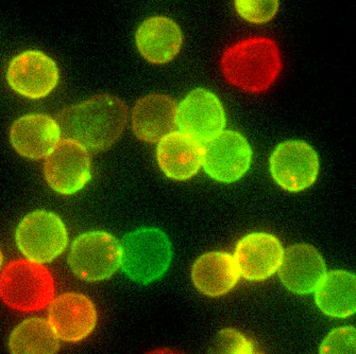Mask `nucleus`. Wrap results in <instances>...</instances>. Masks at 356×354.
I'll use <instances>...</instances> for the list:
<instances>
[{
    "label": "nucleus",
    "mask_w": 356,
    "mask_h": 354,
    "mask_svg": "<svg viewBox=\"0 0 356 354\" xmlns=\"http://www.w3.org/2000/svg\"><path fill=\"white\" fill-rule=\"evenodd\" d=\"M127 120L128 110L122 100L100 94L64 110L58 124L65 140L90 150L102 151L115 144Z\"/></svg>",
    "instance_id": "nucleus-1"
},
{
    "label": "nucleus",
    "mask_w": 356,
    "mask_h": 354,
    "mask_svg": "<svg viewBox=\"0 0 356 354\" xmlns=\"http://www.w3.org/2000/svg\"><path fill=\"white\" fill-rule=\"evenodd\" d=\"M221 68L229 83L246 92H263L275 83L282 62L275 41L253 37L229 48Z\"/></svg>",
    "instance_id": "nucleus-2"
},
{
    "label": "nucleus",
    "mask_w": 356,
    "mask_h": 354,
    "mask_svg": "<svg viewBox=\"0 0 356 354\" xmlns=\"http://www.w3.org/2000/svg\"><path fill=\"white\" fill-rule=\"evenodd\" d=\"M54 292L49 271L29 260L14 261L0 277V297L6 305L17 311L43 309L49 305Z\"/></svg>",
    "instance_id": "nucleus-3"
},
{
    "label": "nucleus",
    "mask_w": 356,
    "mask_h": 354,
    "mask_svg": "<svg viewBox=\"0 0 356 354\" xmlns=\"http://www.w3.org/2000/svg\"><path fill=\"white\" fill-rule=\"evenodd\" d=\"M170 260V241L159 229H140L127 235L122 242L120 265L138 283H152L162 277Z\"/></svg>",
    "instance_id": "nucleus-4"
},
{
    "label": "nucleus",
    "mask_w": 356,
    "mask_h": 354,
    "mask_svg": "<svg viewBox=\"0 0 356 354\" xmlns=\"http://www.w3.org/2000/svg\"><path fill=\"white\" fill-rule=\"evenodd\" d=\"M68 262L74 275L82 280H106L122 264V245L110 233L90 231L76 239Z\"/></svg>",
    "instance_id": "nucleus-5"
},
{
    "label": "nucleus",
    "mask_w": 356,
    "mask_h": 354,
    "mask_svg": "<svg viewBox=\"0 0 356 354\" xmlns=\"http://www.w3.org/2000/svg\"><path fill=\"white\" fill-rule=\"evenodd\" d=\"M65 225L54 213L34 211L24 218L16 231L18 248L31 262H51L67 245Z\"/></svg>",
    "instance_id": "nucleus-6"
},
{
    "label": "nucleus",
    "mask_w": 356,
    "mask_h": 354,
    "mask_svg": "<svg viewBox=\"0 0 356 354\" xmlns=\"http://www.w3.org/2000/svg\"><path fill=\"white\" fill-rule=\"evenodd\" d=\"M8 83L12 90L29 99L48 96L59 82V69L50 56L38 50L16 56L9 64Z\"/></svg>",
    "instance_id": "nucleus-7"
},
{
    "label": "nucleus",
    "mask_w": 356,
    "mask_h": 354,
    "mask_svg": "<svg viewBox=\"0 0 356 354\" xmlns=\"http://www.w3.org/2000/svg\"><path fill=\"white\" fill-rule=\"evenodd\" d=\"M47 321L60 341L79 343L95 330L97 310L83 294L66 293L50 301Z\"/></svg>",
    "instance_id": "nucleus-8"
},
{
    "label": "nucleus",
    "mask_w": 356,
    "mask_h": 354,
    "mask_svg": "<svg viewBox=\"0 0 356 354\" xmlns=\"http://www.w3.org/2000/svg\"><path fill=\"white\" fill-rule=\"evenodd\" d=\"M49 186L60 194L70 195L81 190L90 178V160L81 144L65 140L59 142L45 164Z\"/></svg>",
    "instance_id": "nucleus-9"
},
{
    "label": "nucleus",
    "mask_w": 356,
    "mask_h": 354,
    "mask_svg": "<svg viewBox=\"0 0 356 354\" xmlns=\"http://www.w3.org/2000/svg\"><path fill=\"white\" fill-rule=\"evenodd\" d=\"M275 182L291 192L305 190L315 183L319 170L317 154L302 142H289L275 149L270 162Z\"/></svg>",
    "instance_id": "nucleus-10"
},
{
    "label": "nucleus",
    "mask_w": 356,
    "mask_h": 354,
    "mask_svg": "<svg viewBox=\"0 0 356 354\" xmlns=\"http://www.w3.org/2000/svg\"><path fill=\"white\" fill-rule=\"evenodd\" d=\"M251 149L238 133L221 132L203 150L202 162L207 172L220 182L238 180L249 169Z\"/></svg>",
    "instance_id": "nucleus-11"
},
{
    "label": "nucleus",
    "mask_w": 356,
    "mask_h": 354,
    "mask_svg": "<svg viewBox=\"0 0 356 354\" xmlns=\"http://www.w3.org/2000/svg\"><path fill=\"white\" fill-rule=\"evenodd\" d=\"M177 121L185 134L198 142H209L221 133L226 117L218 98L209 90L191 92L177 110Z\"/></svg>",
    "instance_id": "nucleus-12"
},
{
    "label": "nucleus",
    "mask_w": 356,
    "mask_h": 354,
    "mask_svg": "<svg viewBox=\"0 0 356 354\" xmlns=\"http://www.w3.org/2000/svg\"><path fill=\"white\" fill-rule=\"evenodd\" d=\"M282 245L269 233H252L238 243L235 263L238 273L250 281L268 279L279 269L283 258Z\"/></svg>",
    "instance_id": "nucleus-13"
},
{
    "label": "nucleus",
    "mask_w": 356,
    "mask_h": 354,
    "mask_svg": "<svg viewBox=\"0 0 356 354\" xmlns=\"http://www.w3.org/2000/svg\"><path fill=\"white\" fill-rule=\"evenodd\" d=\"M61 136L58 121L41 114L22 117L10 132V140L16 152L29 160L49 156L59 144Z\"/></svg>",
    "instance_id": "nucleus-14"
},
{
    "label": "nucleus",
    "mask_w": 356,
    "mask_h": 354,
    "mask_svg": "<svg viewBox=\"0 0 356 354\" xmlns=\"http://www.w3.org/2000/svg\"><path fill=\"white\" fill-rule=\"evenodd\" d=\"M325 275L323 257L309 245H293L283 253L280 278L283 285L299 295H307L317 289Z\"/></svg>",
    "instance_id": "nucleus-15"
},
{
    "label": "nucleus",
    "mask_w": 356,
    "mask_h": 354,
    "mask_svg": "<svg viewBox=\"0 0 356 354\" xmlns=\"http://www.w3.org/2000/svg\"><path fill=\"white\" fill-rule=\"evenodd\" d=\"M136 46L147 61L165 64L172 61L180 51L183 36L180 28L170 18L156 16L138 27Z\"/></svg>",
    "instance_id": "nucleus-16"
},
{
    "label": "nucleus",
    "mask_w": 356,
    "mask_h": 354,
    "mask_svg": "<svg viewBox=\"0 0 356 354\" xmlns=\"http://www.w3.org/2000/svg\"><path fill=\"white\" fill-rule=\"evenodd\" d=\"M200 142L185 133H170L160 140L158 160L163 172L174 180H188L202 162Z\"/></svg>",
    "instance_id": "nucleus-17"
},
{
    "label": "nucleus",
    "mask_w": 356,
    "mask_h": 354,
    "mask_svg": "<svg viewBox=\"0 0 356 354\" xmlns=\"http://www.w3.org/2000/svg\"><path fill=\"white\" fill-rule=\"evenodd\" d=\"M177 121V106L170 96L150 94L136 103L132 114L134 134L145 142H159L172 132Z\"/></svg>",
    "instance_id": "nucleus-18"
},
{
    "label": "nucleus",
    "mask_w": 356,
    "mask_h": 354,
    "mask_svg": "<svg viewBox=\"0 0 356 354\" xmlns=\"http://www.w3.org/2000/svg\"><path fill=\"white\" fill-rule=\"evenodd\" d=\"M193 283L198 291L209 297L226 295L236 285L238 269L234 258L226 253L201 255L192 271Z\"/></svg>",
    "instance_id": "nucleus-19"
},
{
    "label": "nucleus",
    "mask_w": 356,
    "mask_h": 354,
    "mask_svg": "<svg viewBox=\"0 0 356 354\" xmlns=\"http://www.w3.org/2000/svg\"><path fill=\"white\" fill-rule=\"evenodd\" d=\"M315 301L325 315L346 319L355 313V277L345 271L327 273L318 285Z\"/></svg>",
    "instance_id": "nucleus-20"
},
{
    "label": "nucleus",
    "mask_w": 356,
    "mask_h": 354,
    "mask_svg": "<svg viewBox=\"0 0 356 354\" xmlns=\"http://www.w3.org/2000/svg\"><path fill=\"white\" fill-rule=\"evenodd\" d=\"M60 339L47 319L29 317L18 323L9 337L11 354H57Z\"/></svg>",
    "instance_id": "nucleus-21"
},
{
    "label": "nucleus",
    "mask_w": 356,
    "mask_h": 354,
    "mask_svg": "<svg viewBox=\"0 0 356 354\" xmlns=\"http://www.w3.org/2000/svg\"><path fill=\"white\" fill-rule=\"evenodd\" d=\"M235 9L245 21L261 25L275 17L279 0H235Z\"/></svg>",
    "instance_id": "nucleus-22"
},
{
    "label": "nucleus",
    "mask_w": 356,
    "mask_h": 354,
    "mask_svg": "<svg viewBox=\"0 0 356 354\" xmlns=\"http://www.w3.org/2000/svg\"><path fill=\"white\" fill-rule=\"evenodd\" d=\"M321 354H355V329L341 327L330 332L321 345Z\"/></svg>",
    "instance_id": "nucleus-23"
},
{
    "label": "nucleus",
    "mask_w": 356,
    "mask_h": 354,
    "mask_svg": "<svg viewBox=\"0 0 356 354\" xmlns=\"http://www.w3.org/2000/svg\"><path fill=\"white\" fill-rule=\"evenodd\" d=\"M146 354H183L178 350L170 349V348H161V349L152 350Z\"/></svg>",
    "instance_id": "nucleus-24"
},
{
    "label": "nucleus",
    "mask_w": 356,
    "mask_h": 354,
    "mask_svg": "<svg viewBox=\"0 0 356 354\" xmlns=\"http://www.w3.org/2000/svg\"><path fill=\"white\" fill-rule=\"evenodd\" d=\"M3 253H1V251H0V269H1V265H3Z\"/></svg>",
    "instance_id": "nucleus-25"
}]
</instances>
